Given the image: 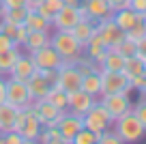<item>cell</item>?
Listing matches in <instances>:
<instances>
[{
	"instance_id": "2",
	"label": "cell",
	"mask_w": 146,
	"mask_h": 144,
	"mask_svg": "<svg viewBox=\"0 0 146 144\" xmlns=\"http://www.w3.org/2000/svg\"><path fill=\"white\" fill-rule=\"evenodd\" d=\"M112 129L118 133L123 144H133V142H140V140L146 138V127L137 121V116L133 112H127L123 116H118L112 123Z\"/></svg>"
},
{
	"instance_id": "28",
	"label": "cell",
	"mask_w": 146,
	"mask_h": 144,
	"mask_svg": "<svg viewBox=\"0 0 146 144\" xmlns=\"http://www.w3.org/2000/svg\"><path fill=\"white\" fill-rule=\"evenodd\" d=\"M24 26H26L28 30H52L50 22H47L45 17H41V15L36 13L35 9H28V11H26V17H24Z\"/></svg>"
},
{
	"instance_id": "40",
	"label": "cell",
	"mask_w": 146,
	"mask_h": 144,
	"mask_svg": "<svg viewBox=\"0 0 146 144\" xmlns=\"http://www.w3.org/2000/svg\"><path fill=\"white\" fill-rule=\"evenodd\" d=\"M36 142H41V144H50V138H47V129H45V127L41 129V133H39Z\"/></svg>"
},
{
	"instance_id": "22",
	"label": "cell",
	"mask_w": 146,
	"mask_h": 144,
	"mask_svg": "<svg viewBox=\"0 0 146 144\" xmlns=\"http://www.w3.org/2000/svg\"><path fill=\"white\" fill-rule=\"evenodd\" d=\"M105 50H108V47H105L103 39L97 35V30H95V35H92L90 39L84 43V54H86L88 58H92L97 65H99V60H101V56H103V52H105Z\"/></svg>"
},
{
	"instance_id": "37",
	"label": "cell",
	"mask_w": 146,
	"mask_h": 144,
	"mask_svg": "<svg viewBox=\"0 0 146 144\" xmlns=\"http://www.w3.org/2000/svg\"><path fill=\"white\" fill-rule=\"evenodd\" d=\"M129 9L135 11V13H146V0H131Z\"/></svg>"
},
{
	"instance_id": "35",
	"label": "cell",
	"mask_w": 146,
	"mask_h": 144,
	"mask_svg": "<svg viewBox=\"0 0 146 144\" xmlns=\"http://www.w3.org/2000/svg\"><path fill=\"white\" fill-rule=\"evenodd\" d=\"M47 129V138H50V144H64V138H62V133H60V129L56 125H52V127H45Z\"/></svg>"
},
{
	"instance_id": "21",
	"label": "cell",
	"mask_w": 146,
	"mask_h": 144,
	"mask_svg": "<svg viewBox=\"0 0 146 144\" xmlns=\"http://www.w3.org/2000/svg\"><path fill=\"white\" fill-rule=\"evenodd\" d=\"M146 71V65H144V54H133L129 56V58H125V67H123V73L129 77V80H133V77H140L142 73Z\"/></svg>"
},
{
	"instance_id": "6",
	"label": "cell",
	"mask_w": 146,
	"mask_h": 144,
	"mask_svg": "<svg viewBox=\"0 0 146 144\" xmlns=\"http://www.w3.org/2000/svg\"><path fill=\"white\" fill-rule=\"evenodd\" d=\"M131 90H133L131 80L123 71H101V95H112V93L131 95Z\"/></svg>"
},
{
	"instance_id": "39",
	"label": "cell",
	"mask_w": 146,
	"mask_h": 144,
	"mask_svg": "<svg viewBox=\"0 0 146 144\" xmlns=\"http://www.w3.org/2000/svg\"><path fill=\"white\" fill-rule=\"evenodd\" d=\"M0 5L7 9H17V7H26V0H2Z\"/></svg>"
},
{
	"instance_id": "46",
	"label": "cell",
	"mask_w": 146,
	"mask_h": 144,
	"mask_svg": "<svg viewBox=\"0 0 146 144\" xmlns=\"http://www.w3.org/2000/svg\"><path fill=\"white\" fill-rule=\"evenodd\" d=\"M0 2H2V0H0Z\"/></svg>"
},
{
	"instance_id": "31",
	"label": "cell",
	"mask_w": 146,
	"mask_h": 144,
	"mask_svg": "<svg viewBox=\"0 0 146 144\" xmlns=\"http://www.w3.org/2000/svg\"><path fill=\"white\" fill-rule=\"evenodd\" d=\"M114 50H116V52H120V54H123L125 58H129V56L137 54V43H135V41H131V39H127V37H125V39L120 41L118 45H116Z\"/></svg>"
},
{
	"instance_id": "26",
	"label": "cell",
	"mask_w": 146,
	"mask_h": 144,
	"mask_svg": "<svg viewBox=\"0 0 146 144\" xmlns=\"http://www.w3.org/2000/svg\"><path fill=\"white\" fill-rule=\"evenodd\" d=\"M82 90L92 95L95 99H99L101 97V71H90L86 75H82Z\"/></svg>"
},
{
	"instance_id": "3",
	"label": "cell",
	"mask_w": 146,
	"mask_h": 144,
	"mask_svg": "<svg viewBox=\"0 0 146 144\" xmlns=\"http://www.w3.org/2000/svg\"><path fill=\"white\" fill-rule=\"evenodd\" d=\"M43 125L36 118V114L32 112V108H17V116H15V127L13 131L22 133L24 142L26 144H35L39 133H41Z\"/></svg>"
},
{
	"instance_id": "27",
	"label": "cell",
	"mask_w": 146,
	"mask_h": 144,
	"mask_svg": "<svg viewBox=\"0 0 146 144\" xmlns=\"http://www.w3.org/2000/svg\"><path fill=\"white\" fill-rule=\"evenodd\" d=\"M60 9H62V0H41V2L35 7V11L41 15V17H45L47 22H50V26H52V17H54Z\"/></svg>"
},
{
	"instance_id": "11",
	"label": "cell",
	"mask_w": 146,
	"mask_h": 144,
	"mask_svg": "<svg viewBox=\"0 0 146 144\" xmlns=\"http://www.w3.org/2000/svg\"><path fill=\"white\" fill-rule=\"evenodd\" d=\"M97 35L103 39V43H105L108 50L116 47V45L125 39V30H120V28L114 24V19H112V17L103 19V22H97Z\"/></svg>"
},
{
	"instance_id": "10",
	"label": "cell",
	"mask_w": 146,
	"mask_h": 144,
	"mask_svg": "<svg viewBox=\"0 0 146 144\" xmlns=\"http://www.w3.org/2000/svg\"><path fill=\"white\" fill-rule=\"evenodd\" d=\"M56 127H58L60 133H62L64 144H73V138H75V133L84 127V123H82V116H78V114H73V112H69V110H64V112L60 114Z\"/></svg>"
},
{
	"instance_id": "41",
	"label": "cell",
	"mask_w": 146,
	"mask_h": 144,
	"mask_svg": "<svg viewBox=\"0 0 146 144\" xmlns=\"http://www.w3.org/2000/svg\"><path fill=\"white\" fill-rule=\"evenodd\" d=\"M137 52H140V54H146V37H142V39L137 41Z\"/></svg>"
},
{
	"instance_id": "36",
	"label": "cell",
	"mask_w": 146,
	"mask_h": 144,
	"mask_svg": "<svg viewBox=\"0 0 146 144\" xmlns=\"http://www.w3.org/2000/svg\"><path fill=\"white\" fill-rule=\"evenodd\" d=\"M129 2H131V0H108V7L112 9V13H114V11L127 9V7H129Z\"/></svg>"
},
{
	"instance_id": "14",
	"label": "cell",
	"mask_w": 146,
	"mask_h": 144,
	"mask_svg": "<svg viewBox=\"0 0 146 144\" xmlns=\"http://www.w3.org/2000/svg\"><path fill=\"white\" fill-rule=\"evenodd\" d=\"M80 22L78 7H67L62 5V9L52 17V30H71L75 24Z\"/></svg>"
},
{
	"instance_id": "16",
	"label": "cell",
	"mask_w": 146,
	"mask_h": 144,
	"mask_svg": "<svg viewBox=\"0 0 146 144\" xmlns=\"http://www.w3.org/2000/svg\"><path fill=\"white\" fill-rule=\"evenodd\" d=\"M45 45H50V30H28L26 39L22 43V50L32 54L39 47H45Z\"/></svg>"
},
{
	"instance_id": "38",
	"label": "cell",
	"mask_w": 146,
	"mask_h": 144,
	"mask_svg": "<svg viewBox=\"0 0 146 144\" xmlns=\"http://www.w3.org/2000/svg\"><path fill=\"white\" fill-rule=\"evenodd\" d=\"M13 41H11V37H7L5 32L0 30V52H5V50H9V47H13Z\"/></svg>"
},
{
	"instance_id": "32",
	"label": "cell",
	"mask_w": 146,
	"mask_h": 144,
	"mask_svg": "<svg viewBox=\"0 0 146 144\" xmlns=\"http://www.w3.org/2000/svg\"><path fill=\"white\" fill-rule=\"evenodd\" d=\"M125 37H127V39H131V41H140L142 37H146V30H144V19H137L135 24H133L131 28H129L127 32H125Z\"/></svg>"
},
{
	"instance_id": "25",
	"label": "cell",
	"mask_w": 146,
	"mask_h": 144,
	"mask_svg": "<svg viewBox=\"0 0 146 144\" xmlns=\"http://www.w3.org/2000/svg\"><path fill=\"white\" fill-rule=\"evenodd\" d=\"M95 30H97V24L92 22V19H80V22L71 28V35L84 45L92 35H95Z\"/></svg>"
},
{
	"instance_id": "8",
	"label": "cell",
	"mask_w": 146,
	"mask_h": 144,
	"mask_svg": "<svg viewBox=\"0 0 146 144\" xmlns=\"http://www.w3.org/2000/svg\"><path fill=\"white\" fill-rule=\"evenodd\" d=\"M58 88H62L64 93H73V90H80L82 88V73L75 65H62L56 73V82H54Z\"/></svg>"
},
{
	"instance_id": "33",
	"label": "cell",
	"mask_w": 146,
	"mask_h": 144,
	"mask_svg": "<svg viewBox=\"0 0 146 144\" xmlns=\"http://www.w3.org/2000/svg\"><path fill=\"white\" fill-rule=\"evenodd\" d=\"M99 144H123V142H120L118 133H116V131L110 127V129H105L103 133L99 135Z\"/></svg>"
},
{
	"instance_id": "30",
	"label": "cell",
	"mask_w": 146,
	"mask_h": 144,
	"mask_svg": "<svg viewBox=\"0 0 146 144\" xmlns=\"http://www.w3.org/2000/svg\"><path fill=\"white\" fill-rule=\"evenodd\" d=\"M73 144H99V133L82 127V129L75 133V138H73Z\"/></svg>"
},
{
	"instance_id": "24",
	"label": "cell",
	"mask_w": 146,
	"mask_h": 144,
	"mask_svg": "<svg viewBox=\"0 0 146 144\" xmlns=\"http://www.w3.org/2000/svg\"><path fill=\"white\" fill-rule=\"evenodd\" d=\"M15 116H17V108L11 103H0V133L13 131L15 127Z\"/></svg>"
},
{
	"instance_id": "20",
	"label": "cell",
	"mask_w": 146,
	"mask_h": 144,
	"mask_svg": "<svg viewBox=\"0 0 146 144\" xmlns=\"http://www.w3.org/2000/svg\"><path fill=\"white\" fill-rule=\"evenodd\" d=\"M146 13H135V11H131L127 7V9H120V11H114V15H112V19H114V24L120 28V30L127 32L129 28L133 26V24L137 22V19H144Z\"/></svg>"
},
{
	"instance_id": "19",
	"label": "cell",
	"mask_w": 146,
	"mask_h": 144,
	"mask_svg": "<svg viewBox=\"0 0 146 144\" xmlns=\"http://www.w3.org/2000/svg\"><path fill=\"white\" fill-rule=\"evenodd\" d=\"M123 67H125V56L120 52H116L114 47L103 52V56L99 60L101 71H123Z\"/></svg>"
},
{
	"instance_id": "34",
	"label": "cell",
	"mask_w": 146,
	"mask_h": 144,
	"mask_svg": "<svg viewBox=\"0 0 146 144\" xmlns=\"http://www.w3.org/2000/svg\"><path fill=\"white\" fill-rule=\"evenodd\" d=\"M131 112L135 114V116H137V121H140L142 125L146 127V99H140L137 103H133Z\"/></svg>"
},
{
	"instance_id": "4",
	"label": "cell",
	"mask_w": 146,
	"mask_h": 144,
	"mask_svg": "<svg viewBox=\"0 0 146 144\" xmlns=\"http://www.w3.org/2000/svg\"><path fill=\"white\" fill-rule=\"evenodd\" d=\"M5 101L15 108H30L32 105V95L28 90V84L15 77H5Z\"/></svg>"
},
{
	"instance_id": "13",
	"label": "cell",
	"mask_w": 146,
	"mask_h": 144,
	"mask_svg": "<svg viewBox=\"0 0 146 144\" xmlns=\"http://www.w3.org/2000/svg\"><path fill=\"white\" fill-rule=\"evenodd\" d=\"M95 101H97L95 97L88 95V93H84L82 88H80V90H73V93H69L67 110H69V112H73V114H78V116H84V114L92 108Z\"/></svg>"
},
{
	"instance_id": "29",
	"label": "cell",
	"mask_w": 146,
	"mask_h": 144,
	"mask_svg": "<svg viewBox=\"0 0 146 144\" xmlns=\"http://www.w3.org/2000/svg\"><path fill=\"white\" fill-rule=\"evenodd\" d=\"M45 99L50 101V103H54L58 110H67V101H69V95L64 93L62 88H58V86H52L50 88V93L45 95Z\"/></svg>"
},
{
	"instance_id": "15",
	"label": "cell",
	"mask_w": 146,
	"mask_h": 144,
	"mask_svg": "<svg viewBox=\"0 0 146 144\" xmlns=\"http://www.w3.org/2000/svg\"><path fill=\"white\" fill-rule=\"evenodd\" d=\"M35 71H36V65H35V60H32V56L28 54V52H22L19 58L15 60V65H13V69H11L9 77H15V80L26 82Z\"/></svg>"
},
{
	"instance_id": "9",
	"label": "cell",
	"mask_w": 146,
	"mask_h": 144,
	"mask_svg": "<svg viewBox=\"0 0 146 144\" xmlns=\"http://www.w3.org/2000/svg\"><path fill=\"white\" fill-rule=\"evenodd\" d=\"M30 108H32V112L36 114V118L41 121L43 127L56 125V123H58V118H60V114L64 112V110H58L54 103H50L47 99H35Z\"/></svg>"
},
{
	"instance_id": "18",
	"label": "cell",
	"mask_w": 146,
	"mask_h": 144,
	"mask_svg": "<svg viewBox=\"0 0 146 144\" xmlns=\"http://www.w3.org/2000/svg\"><path fill=\"white\" fill-rule=\"evenodd\" d=\"M84 7H86V11H88V15H90V19L92 22H103V19H110L112 17V9L108 7V0H84L82 2Z\"/></svg>"
},
{
	"instance_id": "7",
	"label": "cell",
	"mask_w": 146,
	"mask_h": 144,
	"mask_svg": "<svg viewBox=\"0 0 146 144\" xmlns=\"http://www.w3.org/2000/svg\"><path fill=\"white\" fill-rule=\"evenodd\" d=\"M99 101L103 103V108L110 112V116H112V121H116L118 116H123V114L131 112L133 103L131 99H129V95L125 93H112V95H101Z\"/></svg>"
},
{
	"instance_id": "1",
	"label": "cell",
	"mask_w": 146,
	"mask_h": 144,
	"mask_svg": "<svg viewBox=\"0 0 146 144\" xmlns=\"http://www.w3.org/2000/svg\"><path fill=\"white\" fill-rule=\"evenodd\" d=\"M50 45L60 54L62 65H75L78 56L84 54V45L71 35V30H54L50 35Z\"/></svg>"
},
{
	"instance_id": "44",
	"label": "cell",
	"mask_w": 146,
	"mask_h": 144,
	"mask_svg": "<svg viewBox=\"0 0 146 144\" xmlns=\"http://www.w3.org/2000/svg\"><path fill=\"white\" fill-rule=\"evenodd\" d=\"M39 2H41V0H26V9H35Z\"/></svg>"
},
{
	"instance_id": "45",
	"label": "cell",
	"mask_w": 146,
	"mask_h": 144,
	"mask_svg": "<svg viewBox=\"0 0 146 144\" xmlns=\"http://www.w3.org/2000/svg\"><path fill=\"white\" fill-rule=\"evenodd\" d=\"M144 30H146V15H144Z\"/></svg>"
},
{
	"instance_id": "17",
	"label": "cell",
	"mask_w": 146,
	"mask_h": 144,
	"mask_svg": "<svg viewBox=\"0 0 146 144\" xmlns=\"http://www.w3.org/2000/svg\"><path fill=\"white\" fill-rule=\"evenodd\" d=\"M26 84H28V90H30L32 99H45V95L50 93V88L54 86L52 82H47L45 77L39 73V69H36V71L26 80Z\"/></svg>"
},
{
	"instance_id": "12",
	"label": "cell",
	"mask_w": 146,
	"mask_h": 144,
	"mask_svg": "<svg viewBox=\"0 0 146 144\" xmlns=\"http://www.w3.org/2000/svg\"><path fill=\"white\" fill-rule=\"evenodd\" d=\"M32 60H35L36 69H60L62 67V58L60 54L52 47V45H45V47H39L36 52H32Z\"/></svg>"
},
{
	"instance_id": "43",
	"label": "cell",
	"mask_w": 146,
	"mask_h": 144,
	"mask_svg": "<svg viewBox=\"0 0 146 144\" xmlns=\"http://www.w3.org/2000/svg\"><path fill=\"white\" fill-rule=\"evenodd\" d=\"M84 0H62V5H67V7H80Z\"/></svg>"
},
{
	"instance_id": "42",
	"label": "cell",
	"mask_w": 146,
	"mask_h": 144,
	"mask_svg": "<svg viewBox=\"0 0 146 144\" xmlns=\"http://www.w3.org/2000/svg\"><path fill=\"white\" fill-rule=\"evenodd\" d=\"M0 103H5V75H0Z\"/></svg>"
},
{
	"instance_id": "5",
	"label": "cell",
	"mask_w": 146,
	"mask_h": 144,
	"mask_svg": "<svg viewBox=\"0 0 146 144\" xmlns=\"http://www.w3.org/2000/svg\"><path fill=\"white\" fill-rule=\"evenodd\" d=\"M82 123H84V127H86V129H90V131H95V133L101 135L105 129H110V127H112V123H114V121H112L110 112L103 108V103L97 99L95 103H92V108L82 116Z\"/></svg>"
},
{
	"instance_id": "23",
	"label": "cell",
	"mask_w": 146,
	"mask_h": 144,
	"mask_svg": "<svg viewBox=\"0 0 146 144\" xmlns=\"http://www.w3.org/2000/svg\"><path fill=\"white\" fill-rule=\"evenodd\" d=\"M22 47L19 45H13V47H9V50H5V52H0V75H9L11 73V69H13V65H15V60L19 58V54H22Z\"/></svg>"
}]
</instances>
